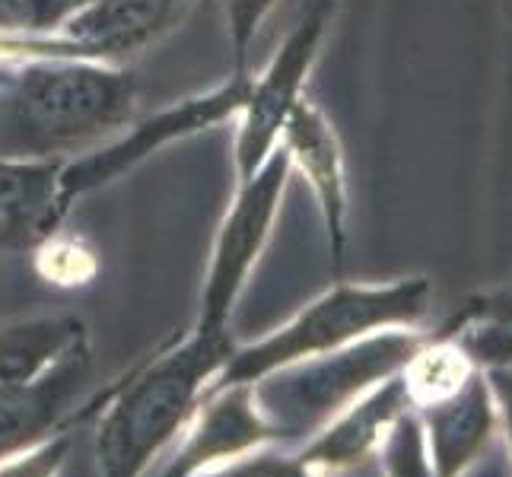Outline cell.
Wrapping results in <instances>:
<instances>
[{
  "label": "cell",
  "instance_id": "cell-1",
  "mask_svg": "<svg viewBox=\"0 0 512 477\" xmlns=\"http://www.w3.org/2000/svg\"><path fill=\"white\" fill-rule=\"evenodd\" d=\"M128 67L77 55L0 61V156L67 163L137 118Z\"/></svg>",
  "mask_w": 512,
  "mask_h": 477
},
{
  "label": "cell",
  "instance_id": "cell-2",
  "mask_svg": "<svg viewBox=\"0 0 512 477\" xmlns=\"http://www.w3.org/2000/svg\"><path fill=\"white\" fill-rule=\"evenodd\" d=\"M233 350V334L191 328L102 388L93 443L99 477H147L156 458L182 436Z\"/></svg>",
  "mask_w": 512,
  "mask_h": 477
},
{
  "label": "cell",
  "instance_id": "cell-3",
  "mask_svg": "<svg viewBox=\"0 0 512 477\" xmlns=\"http://www.w3.org/2000/svg\"><path fill=\"white\" fill-rule=\"evenodd\" d=\"M430 306L433 284L427 277H395L385 284L338 280L264 338L236 344L233 357L207 392L226 385H255L290 363L322 357L382 331L420 328L427 322Z\"/></svg>",
  "mask_w": 512,
  "mask_h": 477
},
{
  "label": "cell",
  "instance_id": "cell-4",
  "mask_svg": "<svg viewBox=\"0 0 512 477\" xmlns=\"http://www.w3.org/2000/svg\"><path fill=\"white\" fill-rule=\"evenodd\" d=\"M423 338L427 334L417 328H395L322 357L290 363L252 385L258 408L277 430L280 446H303L350 401L401 373Z\"/></svg>",
  "mask_w": 512,
  "mask_h": 477
},
{
  "label": "cell",
  "instance_id": "cell-5",
  "mask_svg": "<svg viewBox=\"0 0 512 477\" xmlns=\"http://www.w3.org/2000/svg\"><path fill=\"white\" fill-rule=\"evenodd\" d=\"M290 179H293L290 159L277 147L274 156L255 175L236 182L233 201H229L226 214L217 226L214 245H210L198 318L191 325L194 331L229 334L233 312L274 236Z\"/></svg>",
  "mask_w": 512,
  "mask_h": 477
},
{
  "label": "cell",
  "instance_id": "cell-6",
  "mask_svg": "<svg viewBox=\"0 0 512 477\" xmlns=\"http://www.w3.org/2000/svg\"><path fill=\"white\" fill-rule=\"evenodd\" d=\"M249 74H236L229 70V77L214 83L204 93L185 96L179 102H169L166 109L153 112L147 118H134L125 131H118L112 140L86 150L74 159H67L61 166V188L70 207H77L90 194L115 185L125 179L128 172L144 166L160 150L182 144L198 134H207L226 121H236L245 93H249Z\"/></svg>",
  "mask_w": 512,
  "mask_h": 477
},
{
  "label": "cell",
  "instance_id": "cell-7",
  "mask_svg": "<svg viewBox=\"0 0 512 477\" xmlns=\"http://www.w3.org/2000/svg\"><path fill=\"white\" fill-rule=\"evenodd\" d=\"M338 7L341 0H306L271 61L258 74H252L249 93H245V102L236 115V182L255 175L280 147V134H284L287 118L306 99L309 77L322 58V45L334 26Z\"/></svg>",
  "mask_w": 512,
  "mask_h": 477
},
{
  "label": "cell",
  "instance_id": "cell-8",
  "mask_svg": "<svg viewBox=\"0 0 512 477\" xmlns=\"http://www.w3.org/2000/svg\"><path fill=\"white\" fill-rule=\"evenodd\" d=\"M201 0H93L58 26L77 58L121 64L140 58L179 32Z\"/></svg>",
  "mask_w": 512,
  "mask_h": 477
},
{
  "label": "cell",
  "instance_id": "cell-9",
  "mask_svg": "<svg viewBox=\"0 0 512 477\" xmlns=\"http://www.w3.org/2000/svg\"><path fill=\"white\" fill-rule=\"evenodd\" d=\"M280 150L290 159V172L299 175L315 198L331 255V268L341 277L347 255V223H350V191H347V159L341 137L319 102L309 96L293 109L280 134Z\"/></svg>",
  "mask_w": 512,
  "mask_h": 477
},
{
  "label": "cell",
  "instance_id": "cell-10",
  "mask_svg": "<svg viewBox=\"0 0 512 477\" xmlns=\"http://www.w3.org/2000/svg\"><path fill=\"white\" fill-rule=\"evenodd\" d=\"M261 446H280L277 430L258 408L252 385H226L207 392L188 427L175 439L163 477H194L233 462Z\"/></svg>",
  "mask_w": 512,
  "mask_h": 477
},
{
  "label": "cell",
  "instance_id": "cell-11",
  "mask_svg": "<svg viewBox=\"0 0 512 477\" xmlns=\"http://www.w3.org/2000/svg\"><path fill=\"white\" fill-rule=\"evenodd\" d=\"M408 411H414V404L401 373H395L357 401H350L341 414H334L319 433H312L303 446H296V455L325 477L360 468L379 455L385 436Z\"/></svg>",
  "mask_w": 512,
  "mask_h": 477
},
{
  "label": "cell",
  "instance_id": "cell-12",
  "mask_svg": "<svg viewBox=\"0 0 512 477\" xmlns=\"http://www.w3.org/2000/svg\"><path fill=\"white\" fill-rule=\"evenodd\" d=\"M55 159L0 156V255H32L64 229L70 201L61 188Z\"/></svg>",
  "mask_w": 512,
  "mask_h": 477
},
{
  "label": "cell",
  "instance_id": "cell-13",
  "mask_svg": "<svg viewBox=\"0 0 512 477\" xmlns=\"http://www.w3.org/2000/svg\"><path fill=\"white\" fill-rule=\"evenodd\" d=\"M417 420L436 477H462L471 465H478L497 439V408L484 369H478L455 395L420 408Z\"/></svg>",
  "mask_w": 512,
  "mask_h": 477
},
{
  "label": "cell",
  "instance_id": "cell-14",
  "mask_svg": "<svg viewBox=\"0 0 512 477\" xmlns=\"http://www.w3.org/2000/svg\"><path fill=\"white\" fill-rule=\"evenodd\" d=\"M90 341L80 315H32L0 328V401L45 376L70 350Z\"/></svg>",
  "mask_w": 512,
  "mask_h": 477
},
{
  "label": "cell",
  "instance_id": "cell-15",
  "mask_svg": "<svg viewBox=\"0 0 512 477\" xmlns=\"http://www.w3.org/2000/svg\"><path fill=\"white\" fill-rule=\"evenodd\" d=\"M474 373H478V366L468 360V353L458 347V341L443 331L427 334L414 350V357L401 366V379L414 411L455 395Z\"/></svg>",
  "mask_w": 512,
  "mask_h": 477
},
{
  "label": "cell",
  "instance_id": "cell-16",
  "mask_svg": "<svg viewBox=\"0 0 512 477\" xmlns=\"http://www.w3.org/2000/svg\"><path fill=\"white\" fill-rule=\"evenodd\" d=\"M32 268L48 287L77 290L96 280L99 255L86 239L67 236L64 229H58L55 236H48L39 249L32 252Z\"/></svg>",
  "mask_w": 512,
  "mask_h": 477
},
{
  "label": "cell",
  "instance_id": "cell-17",
  "mask_svg": "<svg viewBox=\"0 0 512 477\" xmlns=\"http://www.w3.org/2000/svg\"><path fill=\"white\" fill-rule=\"evenodd\" d=\"M376 462L382 468V477H436L427 455V443H423V427L417 420V411L398 417L392 433L385 436Z\"/></svg>",
  "mask_w": 512,
  "mask_h": 477
},
{
  "label": "cell",
  "instance_id": "cell-18",
  "mask_svg": "<svg viewBox=\"0 0 512 477\" xmlns=\"http://www.w3.org/2000/svg\"><path fill=\"white\" fill-rule=\"evenodd\" d=\"M274 7L277 0H223L226 39L229 55H233V67L229 70H236V74H249L252 70V48Z\"/></svg>",
  "mask_w": 512,
  "mask_h": 477
},
{
  "label": "cell",
  "instance_id": "cell-19",
  "mask_svg": "<svg viewBox=\"0 0 512 477\" xmlns=\"http://www.w3.org/2000/svg\"><path fill=\"white\" fill-rule=\"evenodd\" d=\"M194 477H325L296 455L290 446H261L249 455H239L233 462L207 468Z\"/></svg>",
  "mask_w": 512,
  "mask_h": 477
},
{
  "label": "cell",
  "instance_id": "cell-20",
  "mask_svg": "<svg viewBox=\"0 0 512 477\" xmlns=\"http://www.w3.org/2000/svg\"><path fill=\"white\" fill-rule=\"evenodd\" d=\"M458 341L478 369L512 366V322H474L462 328H439Z\"/></svg>",
  "mask_w": 512,
  "mask_h": 477
},
{
  "label": "cell",
  "instance_id": "cell-21",
  "mask_svg": "<svg viewBox=\"0 0 512 477\" xmlns=\"http://www.w3.org/2000/svg\"><path fill=\"white\" fill-rule=\"evenodd\" d=\"M70 452H74V433L64 430L45 439L42 446L0 462V477H61Z\"/></svg>",
  "mask_w": 512,
  "mask_h": 477
},
{
  "label": "cell",
  "instance_id": "cell-22",
  "mask_svg": "<svg viewBox=\"0 0 512 477\" xmlns=\"http://www.w3.org/2000/svg\"><path fill=\"white\" fill-rule=\"evenodd\" d=\"M484 379L490 385L493 408H497V433L503 436V452L512 474V366H490L484 369Z\"/></svg>",
  "mask_w": 512,
  "mask_h": 477
},
{
  "label": "cell",
  "instance_id": "cell-23",
  "mask_svg": "<svg viewBox=\"0 0 512 477\" xmlns=\"http://www.w3.org/2000/svg\"><path fill=\"white\" fill-rule=\"evenodd\" d=\"M462 477H512V474H509V462H506L503 446H490L481 462H478V465H471Z\"/></svg>",
  "mask_w": 512,
  "mask_h": 477
},
{
  "label": "cell",
  "instance_id": "cell-24",
  "mask_svg": "<svg viewBox=\"0 0 512 477\" xmlns=\"http://www.w3.org/2000/svg\"><path fill=\"white\" fill-rule=\"evenodd\" d=\"M58 4H61L64 20H67L70 13H77V10H80V7H86V4H93V0H58Z\"/></svg>",
  "mask_w": 512,
  "mask_h": 477
},
{
  "label": "cell",
  "instance_id": "cell-25",
  "mask_svg": "<svg viewBox=\"0 0 512 477\" xmlns=\"http://www.w3.org/2000/svg\"><path fill=\"white\" fill-rule=\"evenodd\" d=\"M503 13H506V20H512V0H503Z\"/></svg>",
  "mask_w": 512,
  "mask_h": 477
}]
</instances>
